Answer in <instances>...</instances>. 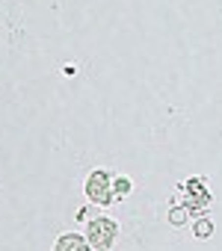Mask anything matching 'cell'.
I'll return each mask as SVG.
<instances>
[{
	"label": "cell",
	"mask_w": 222,
	"mask_h": 251,
	"mask_svg": "<svg viewBox=\"0 0 222 251\" xmlns=\"http://www.w3.org/2000/svg\"><path fill=\"white\" fill-rule=\"evenodd\" d=\"M113 186H116V195H125V192L131 189V183H128L125 177H116V180H113Z\"/></svg>",
	"instance_id": "cell-4"
},
{
	"label": "cell",
	"mask_w": 222,
	"mask_h": 251,
	"mask_svg": "<svg viewBox=\"0 0 222 251\" xmlns=\"http://www.w3.org/2000/svg\"><path fill=\"white\" fill-rule=\"evenodd\" d=\"M86 233H89V245H95L98 251H107V248H113L119 227H116V222H110V219H95V222H89Z\"/></svg>",
	"instance_id": "cell-1"
},
{
	"label": "cell",
	"mask_w": 222,
	"mask_h": 251,
	"mask_svg": "<svg viewBox=\"0 0 222 251\" xmlns=\"http://www.w3.org/2000/svg\"><path fill=\"white\" fill-rule=\"evenodd\" d=\"M184 219H187V213H184V210H172V213H169V222H172V225H181Z\"/></svg>",
	"instance_id": "cell-5"
},
{
	"label": "cell",
	"mask_w": 222,
	"mask_h": 251,
	"mask_svg": "<svg viewBox=\"0 0 222 251\" xmlns=\"http://www.w3.org/2000/svg\"><path fill=\"white\" fill-rule=\"evenodd\" d=\"M54 251H89V242H83V236H77V233H65L56 239Z\"/></svg>",
	"instance_id": "cell-3"
},
{
	"label": "cell",
	"mask_w": 222,
	"mask_h": 251,
	"mask_svg": "<svg viewBox=\"0 0 222 251\" xmlns=\"http://www.w3.org/2000/svg\"><path fill=\"white\" fill-rule=\"evenodd\" d=\"M86 195L92 204H110L116 198L113 192V177H110L107 172H92L89 180H86Z\"/></svg>",
	"instance_id": "cell-2"
}]
</instances>
